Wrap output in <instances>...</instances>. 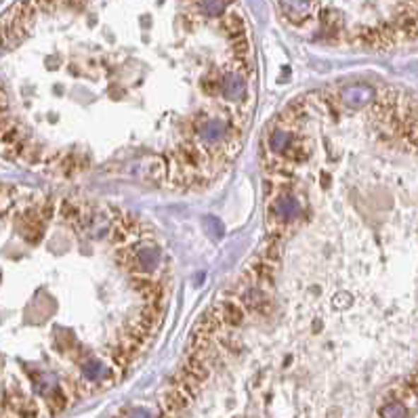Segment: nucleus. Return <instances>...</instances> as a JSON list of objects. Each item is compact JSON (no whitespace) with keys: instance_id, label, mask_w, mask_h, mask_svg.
<instances>
[{"instance_id":"obj_1","label":"nucleus","mask_w":418,"mask_h":418,"mask_svg":"<svg viewBox=\"0 0 418 418\" xmlns=\"http://www.w3.org/2000/svg\"><path fill=\"white\" fill-rule=\"evenodd\" d=\"M281 13L294 25H305L311 21L315 11V0H279Z\"/></svg>"},{"instance_id":"obj_2","label":"nucleus","mask_w":418,"mask_h":418,"mask_svg":"<svg viewBox=\"0 0 418 418\" xmlns=\"http://www.w3.org/2000/svg\"><path fill=\"white\" fill-rule=\"evenodd\" d=\"M372 97H374V91H372L370 86H366V84H351V86H347V88L343 91V95H341L343 103H345L347 108H351V110L364 108L366 103L372 101Z\"/></svg>"},{"instance_id":"obj_3","label":"nucleus","mask_w":418,"mask_h":418,"mask_svg":"<svg viewBox=\"0 0 418 418\" xmlns=\"http://www.w3.org/2000/svg\"><path fill=\"white\" fill-rule=\"evenodd\" d=\"M381 418H408V408H406L404 402L393 400V402H389L387 406L381 408Z\"/></svg>"}]
</instances>
